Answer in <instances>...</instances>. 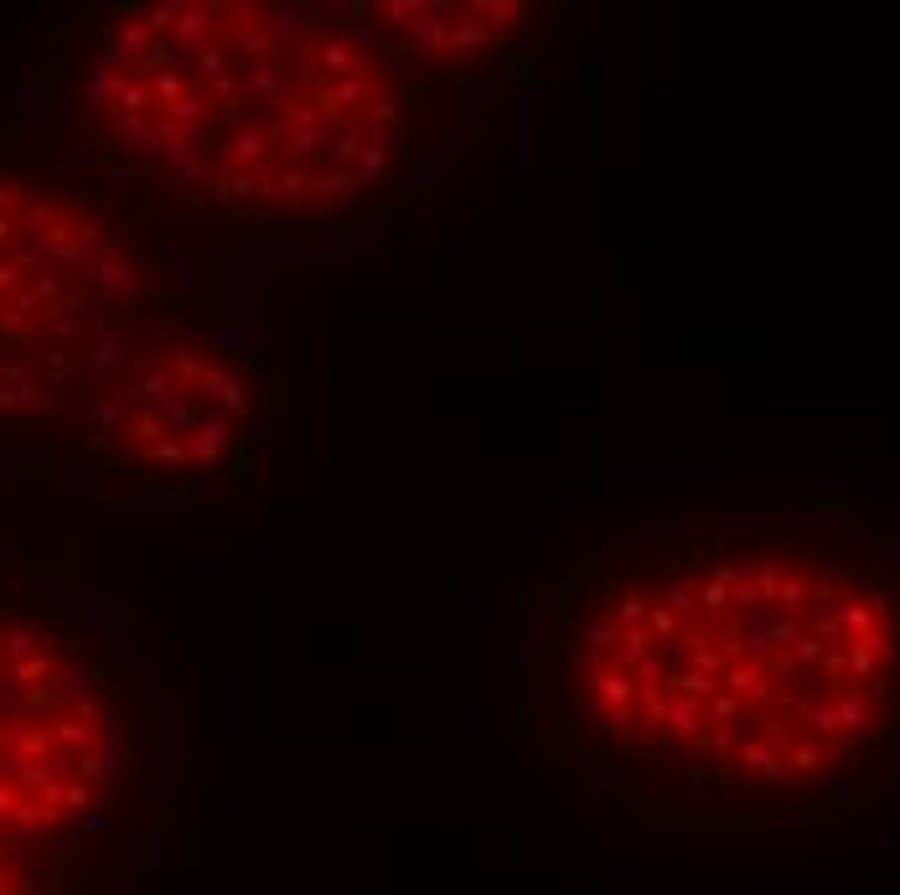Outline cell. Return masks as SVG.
Returning <instances> with one entry per match:
<instances>
[{"mask_svg": "<svg viewBox=\"0 0 900 895\" xmlns=\"http://www.w3.org/2000/svg\"><path fill=\"white\" fill-rule=\"evenodd\" d=\"M83 223L52 207L0 213V399L37 394V363L52 373L73 368V337L94 326L104 264L68 249Z\"/></svg>", "mask_w": 900, "mask_h": 895, "instance_id": "6da1fadb", "label": "cell"}]
</instances>
